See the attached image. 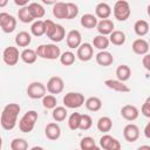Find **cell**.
<instances>
[{
	"label": "cell",
	"mask_w": 150,
	"mask_h": 150,
	"mask_svg": "<svg viewBox=\"0 0 150 150\" xmlns=\"http://www.w3.org/2000/svg\"><path fill=\"white\" fill-rule=\"evenodd\" d=\"M20 112V105L18 103H8L2 112L0 118V124L5 130H12L16 125V120Z\"/></svg>",
	"instance_id": "cell-1"
},
{
	"label": "cell",
	"mask_w": 150,
	"mask_h": 150,
	"mask_svg": "<svg viewBox=\"0 0 150 150\" xmlns=\"http://www.w3.org/2000/svg\"><path fill=\"white\" fill-rule=\"evenodd\" d=\"M36 55L42 59H47V60H56L60 57L61 55V50L60 47H57L54 43H48V45H40L36 50H35Z\"/></svg>",
	"instance_id": "cell-2"
},
{
	"label": "cell",
	"mask_w": 150,
	"mask_h": 150,
	"mask_svg": "<svg viewBox=\"0 0 150 150\" xmlns=\"http://www.w3.org/2000/svg\"><path fill=\"white\" fill-rule=\"evenodd\" d=\"M38 121V112L35 110H28L19 121V129L22 132H30Z\"/></svg>",
	"instance_id": "cell-3"
},
{
	"label": "cell",
	"mask_w": 150,
	"mask_h": 150,
	"mask_svg": "<svg viewBox=\"0 0 150 150\" xmlns=\"http://www.w3.org/2000/svg\"><path fill=\"white\" fill-rule=\"evenodd\" d=\"M114 16L115 19H117L118 21H127L130 16V6H129V2L125 1V0H118L115 2L114 5Z\"/></svg>",
	"instance_id": "cell-4"
},
{
	"label": "cell",
	"mask_w": 150,
	"mask_h": 150,
	"mask_svg": "<svg viewBox=\"0 0 150 150\" xmlns=\"http://www.w3.org/2000/svg\"><path fill=\"white\" fill-rule=\"evenodd\" d=\"M62 101H63V104H64L66 108L77 109L81 105H83V103H84V96L81 93L70 91V93H67L63 96V100Z\"/></svg>",
	"instance_id": "cell-5"
},
{
	"label": "cell",
	"mask_w": 150,
	"mask_h": 150,
	"mask_svg": "<svg viewBox=\"0 0 150 150\" xmlns=\"http://www.w3.org/2000/svg\"><path fill=\"white\" fill-rule=\"evenodd\" d=\"M0 28L2 29L4 33H7V34L14 32L16 28V19L6 12H1L0 13Z\"/></svg>",
	"instance_id": "cell-6"
},
{
	"label": "cell",
	"mask_w": 150,
	"mask_h": 150,
	"mask_svg": "<svg viewBox=\"0 0 150 150\" xmlns=\"http://www.w3.org/2000/svg\"><path fill=\"white\" fill-rule=\"evenodd\" d=\"M19 49L14 46L6 47L2 52V60L7 66H15L19 62Z\"/></svg>",
	"instance_id": "cell-7"
},
{
	"label": "cell",
	"mask_w": 150,
	"mask_h": 150,
	"mask_svg": "<svg viewBox=\"0 0 150 150\" xmlns=\"http://www.w3.org/2000/svg\"><path fill=\"white\" fill-rule=\"evenodd\" d=\"M46 86L41 82H32L27 87V95L33 100H39L46 95Z\"/></svg>",
	"instance_id": "cell-8"
},
{
	"label": "cell",
	"mask_w": 150,
	"mask_h": 150,
	"mask_svg": "<svg viewBox=\"0 0 150 150\" xmlns=\"http://www.w3.org/2000/svg\"><path fill=\"white\" fill-rule=\"evenodd\" d=\"M63 88H64V82H63V80L60 76H53V77H50L48 80L47 87H46V89L50 94H53V95L62 93Z\"/></svg>",
	"instance_id": "cell-9"
},
{
	"label": "cell",
	"mask_w": 150,
	"mask_h": 150,
	"mask_svg": "<svg viewBox=\"0 0 150 150\" xmlns=\"http://www.w3.org/2000/svg\"><path fill=\"white\" fill-rule=\"evenodd\" d=\"M93 55H94V49H93V46L89 42L81 43L80 47L77 48L76 56L79 57V60H81L83 62H87V61L91 60Z\"/></svg>",
	"instance_id": "cell-10"
},
{
	"label": "cell",
	"mask_w": 150,
	"mask_h": 150,
	"mask_svg": "<svg viewBox=\"0 0 150 150\" xmlns=\"http://www.w3.org/2000/svg\"><path fill=\"white\" fill-rule=\"evenodd\" d=\"M123 137L125 141L130 142V143H134L138 139L139 137V129L136 124L134 123H130V124H127L123 129Z\"/></svg>",
	"instance_id": "cell-11"
},
{
	"label": "cell",
	"mask_w": 150,
	"mask_h": 150,
	"mask_svg": "<svg viewBox=\"0 0 150 150\" xmlns=\"http://www.w3.org/2000/svg\"><path fill=\"white\" fill-rule=\"evenodd\" d=\"M66 41H67V46H68L70 49L79 48L80 45H81V41H82L81 33H80L77 29H73V30H70V32L67 34Z\"/></svg>",
	"instance_id": "cell-12"
},
{
	"label": "cell",
	"mask_w": 150,
	"mask_h": 150,
	"mask_svg": "<svg viewBox=\"0 0 150 150\" xmlns=\"http://www.w3.org/2000/svg\"><path fill=\"white\" fill-rule=\"evenodd\" d=\"M45 135L50 141L59 139L60 136H61V128H60V125L57 123H54V122L48 123L46 125V128H45Z\"/></svg>",
	"instance_id": "cell-13"
},
{
	"label": "cell",
	"mask_w": 150,
	"mask_h": 150,
	"mask_svg": "<svg viewBox=\"0 0 150 150\" xmlns=\"http://www.w3.org/2000/svg\"><path fill=\"white\" fill-rule=\"evenodd\" d=\"M132 52L137 55H145L149 53V43L144 39H136L131 45Z\"/></svg>",
	"instance_id": "cell-14"
},
{
	"label": "cell",
	"mask_w": 150,
	"mask_h": 150,
	"mask_svg": "<svg viewBox=\"0 0 150 150\" xmlns=\"http://www.w3.org/2000/svg\"><path fill=\"white\" fill-rule=\"evenodd\" d=\"M104 84L111 89V90H115V91H118V93H129L130 91V88L124 83V82H121L118 80H112V79H108L104 81Z\"/></svg>",
	"instance_id": "cell-15"
},
{
	"label": "cell",
	"mask_w": 150,
	"mask_h": 150,
	"mask_svg": "<svg viewBox=\"0 0 150 150\" xmlns=\"http://www.w3.org/2000/svg\"><path fill=\"white\" fill-rule=\"evenodd\" d=\"M138 109L135 107V105H131V104H125L122 107L121 109V115L124 120L127 121H135L137 117H138Z\"/></svg>",
	"instance_id": "cell-16"
},
{
	"label": "cell",
	"mask_w": 150,
	"mask_h": 150,
	"mask_svg": "<svg viewBox=\"0 0 150 150\" xmlns=\"http://www.w3.org/2000/svg\"><path fill=\"white\" fill-rule=\"evenodd\" d=\"M114 27H115L114 22L111 20H109V19L101 20L100 22H97V26H96L97 32L100 33V35H103V36L110 35L114 32Z\"/></svg>",
	"instance_id": "cell-17"
},
{
	"label": "cell",
	"mask_w": 150,
	"mask_h": 150,
	"mask_svg": "<svg viewBox=\"0 0 150 150\" xmlns=\"http://www.w3.org/2000/svg\"><path fill=\"white\" fill-rule=\"evenodd\" d=\"M96 62L100 64V66H103V67H107V66H110L112 62H114V56L111 53L107 52V50H102V52H98L96 54Z\"/></svg>",
	"instance_id": "cell-18"
},
{
	"label": "cell",
	"mask_w": 150,
	"mask_h": 150,
	"mask_svg": "<svg viewBox=\"0 0 150 150\" xmlns=\"http://www.w3.org/2000/svg\"><path fill=\"white\" fill-rule=\"evenodd\" d=\"M95 13H96V16L97 18L104 20V19H108L110 16L111 8H110V6L107 2H100L95 7Z\"/></svg>",
	"instance_id": "cell-19"
},
{
	"label": "cell",
	"mask_w": 150,
	"mask_h": 150,
	"mask_svg": "<svg viewBox=\"0 0 150 150\" xmlns=\"http://www.w3.org/2000/svg\"><path fill=\"white\" fill-rule=\"evenodd\" d=\"M27 7H28V9H29V12H30V14H32L34 20L35 19H41L46 13L43 6L41 4H39V2H30V4H28Z\"/></svg>",
	"instance_id": "cell-20"
},
{
	"label": "cell",
	"mask_w": 150,
	"mask_h": 150,
	"mask_svg": "<svg viewBox=\"0 0 150 150\" xmlns=\"http://www.w3.org/2000/svg\"><path fill=\"white\" fill-rule=\"evenodd\" d=\"M97 18L93 14H83L81 16V20H80V23L82 27L84 28H88V29H91V28H95L97 26Z\"/></svg>",
	"instance_id": "cell-21"
},
{
	"label": "cell",
	"mask_w": 150,
	"mask_h": 150,
	"mask_svg": "<svg viewBox=\"0 0 150 150\" xmlns=\"http://www.w3.org/2000/svg\"><path fill=\"white\" fill-rule=\"evenodd\" d=\"M53 15L56 19H67V6L66 2H55L53 5Z\"/></svg>",
	"instance_id": "cell-22"
},
{
	"label": "cell",
	"mask_w": 150,
	"mask_h": 150,
	"mask_svg": "<svg viewBox=\"0 0 150 150\" xmlns=\"http://www.w3.org/2000/svg\"><path fill=\"white\" fill-rule=\"evenodd\" d=\"M30 42H32V36L28 32L22 30L15 35V43L19 47H27L30 45Z\"/></svg>",
	"instance_id": "cell-23"
},
{
	"label": "cell",
	"mask_w": 150,
	"mask_h": 150,
	"mask_svg": "<svg viewBox=\"0 0 150 150\" xmlns=\"http://www.w3.org/2000/svg\"><path fill=\"white\" fill-rule=\"evenodd\" d=\"M130 75H131V69L129 66L127 64H120L116 69V76H117V80L121 81V82H125L130 79Z\"/></svg>",
	"instance_id": "cell-24"
},
{
	"label": "cell",
	"mask_w": 150,
	"mask_h": 150,
	"mask_svg": "<svg viewBox=\"0 0 150 150\" xmlns=\"http://www.w3.org/2000/svg\"><path fill=\"white\" fill-rule=\"evenodd\" d=\"M112 128V121L110 117L108 116H102L98 118L97 121V129L98 131L103 132V134H107L108 131H110Z\"/></svg>",
	"instance_id": "cell-25"
},
{
	"label": "cell",
	"mask_w": 150,
	"mask_h": 150,
	"mask_svg": "<svg viewBox=\"0 0 150 150\" xmlns=\"http://www.w3.org/2000/svg\"><path fill=\"white\" fill-rule=\"evenodd\" d=\"M134 30L138 36H145L149 33V23L145 20H137L134 25Z\"/></svg>",
	"instance_id": "cell-26"
},
{
	"label": "cell",
	"mask_w": 150,
	"mask_h": 150,
	"mask_svg": "<svg viewBox=\"0 0 150 150\" xmlns=\"http://www.w3.org/2000/svg\"><path fill=\"white\" fill-rule=\"evenodd\" d=\"M84 105L89 111L95 112V111H98L102 108V101L96 96H91V97H89L84 101Z\"/></svg>",
	"instance_id": "cell-27"
},
{
	"label": "cell",
	"mask_w": 150,
	"mask_h": 150,
	"mask_svg": "<svg viewBox=\"0 0 150 150\" xmlns=\"http://www.w3.org/2000/svg\"><path fill=\"white\" fill-rule=\"evenodd\" d=\"M127 36L122 30H114L109 36V42H111L115 46H122L125 43Z\"/></svg>",
	"instance_id": "cell-28"
},
{
	"label": "cell",
	"mask_w": 150,
	"mask_h": 150,
	"mask_svg": "<svg viewBox=\"0 0 150 150\" xmlns=\"http://www.w3.org/2000/svg\"><path fill=\"white\" fill-rule=\"evenodd\" d=\"M20 59H21L25 63L32 64V63H34V62L36 61L38 55H36L35 50H33V49H30V48H26V49H23V50L21 52Z\"/></svg>",
	"instance_id": "cell-29"
},
{
	"label": "cell",
	"mask_w": 150,
	"mask_h": 150,
	"mask_svg": "<svg viewBox=\"0 0 150 150\" xmlns=\"http://www.w3.org/2000/svg\"><path fill=\"white\" fill-rule=\"evenodd\" d=\"M109 39L107 36H103V35H97L93 39V45L95 48L100 49V52L102 50H105L108 47H109Z\"/></svg>",
	"instance_id": "cell-30"
},
{
	"label": "cell",
	"mask_w": 150,
	"mask_h": 150,
	"mask_svg": "<svg viewBox=\"0 0 150 150\" xmlns=\"http://www.w3.org/2000/svg\"><path fill=\"white\" fill-rule=\"evenodd\" d=\"M30 32L34 36H42L45 34V22L42 20H36L30 26Z\"/></svg>",
	"instance_id": "cell-31"
},
{
	"label": "cell",
	"mask_w": 150,
	"mask_h": 150,
	"mask_svg": "<svg viewBox=\"0 0 150 150\" xmlns=\"http://www.w3.org/2000/svg\"><path fill=\"white\" fill-rule=\"evenodd\" d=\"M27 6H28V5H27ZM27 6L20 8L19 12H18V18H19V20H20L21 22H23V23H29V22H32V21L34 20Z\"/></svg>",
	"instance_id": "cell-32"
},
{
	"label": "cell",
	"mask_w": 150,
	"mask_h": 150,
	"mask_svg": "<svg viewBox=\"0 0 150 150\" xmlns=\"http://www.w3.org/2000/svg\"><path fill=\"white\" fill-rule=\"evenodd\" d=\"M67 109L64 107H55L53 109V112H52V116L54 118V121L56 122H62L66 120L67 117Z\"/></svg>",
	"instance_id": "cell-33"
},
{
	"label": "cell",
	"mask_w": 150,
	"mask_h": 150,
	"mask_svg": "<svg viewBox=\"0 0 150 150\" xmlns=\"http://www.w3.org/2000/svg\"><path fill=\"white\" fill-rule=\"evenodd\" d=\"M59 59L63 66H71L75 62V54L70 50H66L60 55Z\"/></svg>",
	"instance_id": "cell-34"
},
{
	"label": "cell",
	"mask_w": 150,
	"mask_h": 150,
	"mask_svg": "<svg viewBox=\"0 0 150 150\" xmlns=\"http://www.w3.org/2000/svg\"><path fill=\"white\" fill-rule=\"evenodd\" d=\"M64 36H66V30H64L63 26L56 23L55 30H54L53 35L50 36V40H52L53 42H60V41H62V40L64 39Z\"/></svg>",
	"instance_id": "cell-35"
},
{
	"label": "cell",
	"mask_w": 150,
	"mask_h": 150,
	"mask_svg": "<svg viewBox=\"0 0 150 150\" xmlns=\"http://www.w3.org/2000/svg\"><path fill=\"white\" fill-rule=\"evenodd\" d=\"M81 121V114L80 112H73L68 118V127L70 130H76L80 127Z\"/></svg>",
	"instance_id": "cell-36"
},
{
	"label": "cell",
	"mask_w": 150,
	"mask_h": 150,
	"mask_svg": "<svg viewBox=\"0 0 150 150\" xmlns=\"http://www.w3.org/2000/svg\"><path fill=\"white\" fill-rule=\"evenodd\" d=\"M12 150H28V143L23 138H14L11 142Z\"/></svg>",
	"instance_id": "cell-37"
},
{
	"label": "cell",
	"mask_w": 150,
	"mask_h": 150,
	"mask_svg": "<svg viewBox=\"0 0 150 150\" xmlns=\"http://www.w3.org/2000/svg\"><path fill=\"white\" fill-rule=\"evenodd\" d=\"M56 97L54 95H45L42 97V105L46 109H54L56 107Z\"/></svg>",
	"instance_id": "cell-38"
},
{
	"label": "cell",
	"mask_w": 150,
	"mask_h": 150,
	"mask_svg": "<svg viewBox=\"0 0 150 150\" xmlns=\"http://www.w3.org/2000/svg\"><path fill=\"white\" fill-rule=\"evenodd\" d=\"M66 6H67V19L70 20V19L76 18L77 14H79L77 5H75L73 2H66Z\"/></svg>",
	"instance_id": "cell-39"
},
{
	"label": "cell",
	"mask_w": 150,
	"mask_h": 150,
	"mask_svg": "<svg viewBox=\"0 0 150 150\" xmlns=\"http://www.w3.org/2000/svg\"><path fill=\"white\" fill-rule=\"evenodd\" d=\"M95 145H96V143H95L94 138H93V137H89V136L83 137V138L81 139V142H80V148H81V150H90V149H93Z\"/></svg>",
	"instance_id": "cell-40"
},
{
	"label": "cell",
	"mask_w": 150,
	"mask_h": 150,
	"mask_svg": "<svg viewBox=\"0 0 150 150\" xmlns=\"http://www.w3.org/2000/svg\"><path fill=\"white\" fill-rule=\"evenodd\" d=\"M91 125H93V120H91V117H90L89 115H87V114L81 115V121H80V127H79V129H81V130H88V129L91 128Z\"/></svg>",
	"instance_id": "cell-41"
},
{
	"label": "cell",
	"mask_w": 150,
	"mask_h": 150,
	"mask_svg": "<svg viewBox=\"0 0 150 150\" xmlns=\"http://www.w3.org/2000/svg\"><path fill=\"white\" fill-rule=\"evenodd\" d=\"M43 22H45V34H46V35H47V36L50 39V36L53 35V33H54V30H55L56 23H55L54 21L49 20V19L45 20Z\"/></svg>",
	"instance_id": "cell-42"
},
{
	"label": "cell",
	"mask_w": 150,
	"mask_h": 150,
	"mask_svg": "<svg viewBox=\"0 0 150 150\" xmlns=\"http://www.w3.org/2000/svg\"><path fill=\"white\" fill-rule=\"evenodd\" d=\"M112 138H114V137H111V136H110V135H108V134L103 135V136L100 138V146H101L103 150H105V149L108 148L109 143L112 141Z\"/></svg>",
	"instance_id": "cell-43"
},
{
	"label": "cell",
	"mask_w": 150,
	"mask_h": 150,
	"mask_svg": "<svg viewBox=\"0 0 150 150\" xmlns=\"http://www.w3.org/2000/svg\"><path fill=\"white\" fill-rule=\"evenodd\" d=\"M141 111L143 114V116L145 117H150V97H146V100L144 101V103L142 104V108H141Z\"/></svg>",
	"instance_id": "cell-44"
},
{
	"label": "cell",
	"mask_w": 150,
	"mask_h": 150,
	"mask_svg": "<svg viewBox=\"0 0 150 150\" xmlns=\"http://www.w3.org/2000/svg\"><path fill=\"white\" fill-rule=\"evenodd\" d=\"M105 150H121V143L116 138H112V141L109 143L108 148Z\"/></svg>",
	"instance_id": "cell-45"
},
{
	"label": "cell",
	"mask_w": 150,
	"mask_h": 150,
	"mask_svg": "<svg viewBox=\"0 0 150 150\" xmlns=\"http://www.w3.org/2000/svg\"><path fill=\"white\" fill-rule=\"evenodd\" d=\"M142 63L144 66V68L149 71L150 70V55L149 54H145L143 55V60H142Z\"/></svg>",
	"instance_id": "cell-46"
},
{
	"label": "cell",
	"mask_w": 150,
	"mask_h": 150,
	"mask_svg": "<svg viewBox=\"0 0 150 150\" xmlns=\"http://www.w3.org/2000/svg\"><path fill=\"white\" fill-rule=\"evenodd\" d=\"M14 4L22 8V7H26L28 5V0H14Z\"/></svg>",
	"instance_id": "cell-47"
},
{
	"label": "cell",
	"mask_w": 150,
	"mask_h": 150,
	"mask_svg": "<svg viewBox=\"0 0 150 150\" xmlns=\"http://www.w3.org/2000/svg\"><path fill=\"white\" fill-rule=\"evenodd\" d=\"M144 135L146 138H150V123H148L145 125V129H144Z\"/></svg>",
	"instance_id": "cell-48"
},
{
	"label": "cell",
	"mask_w": 150,
	"mask_h": 150,
	"mask_svg": "<svg viewBox=\"0 0 150 150\" xmlns=\"http://www.w3.org/2000/svg\"><path fill=\"white\" fill-rule=\"evenodd\" d=\"M137 150H150V146L149 145H141L137 148Z\"/></svg>",
	"instance_id": "cell-49"
},
{
	"label": "cell",
	"mask_w": 150,
	"mask_h": 150,
	"mask_svg": "<svg viewBox=\"0 0 150 150\" xmlns=\"http://www.w3.org/2000/svg\"><path fill=\"white\" fill-rule=\"evenodd\" d=\"M7 4H8L7 0H0V8H1V7H5Z\"/></svg>",
	"instance_id": "cell-50"
},
{
	"label": "cell",
	"mask_w": 150,
	"mask_h": 150,
	"mask_svg": "<svg viewBox=\"0 0 150 150\" xmlns=\"http://www.w3.org/2000/svg\"><path fill=\"white\" fill-rule=\"evenodd\" d=\"M30 150H45L42 146H33Z\"/></svg>",
	"instance_id": "cell-51"
},
{
	"label": "cell",
	"mask_w": 150,
	"mask_h": 150,
	"mask_svg": "<svg viewBox=\"0 0 150 150\" xmlns=\"http://www.w3.org/2000/svg\"><path fill=\"white\" fill-rule=\"evenodd\" d=\"M90 150H101V148H98V146H96V145H95V146H94L93 149H90Z\"/></svg>",
	"instance_id": "cell-52"
},
{
	"label": "cell",
	"mask_w": 150,
	"mask_h": 150,
	"mask_svg": "<svg viewBox=\"0 0 150 150\" xmlns=\"http://www.w3.org/2000/svg\"><path fill=\"white\" fill-rule=\"evenodd\" d=\"M1 145H2V139H1V137H0V150H1Z\"/></svg>",
	"instance_id": "cell-53"
},
{
	"label": "cell",
	"mask_w": 150,
	"mask_h": 150,
	"mask_svg": "<svg viewBox=\"0 0 150 150\" xmlns=\"http://www.w3.org/2000/svg\"><path fill=\"white\" fill-rule=\"evenodd\" d=\"M75 150H77V149H75Z\"/></svg>",
	"instance_id": "cell-54"
}]
</instances>
